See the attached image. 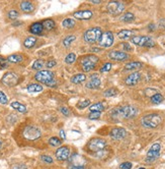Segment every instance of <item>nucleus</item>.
I'll return each instance as SVG.
<instances>
[{"mask_svg": "<svg viewBox=\"0 0 165 169\" xmlns=\"http://www.w3.org/2000/svg\"><path fill=\"white\" fill-rule=\"evenodd\" d=\"M149 30L150 31H153V30H155V26L153 24H149Z\"/></svg>", "mask_w": 165, "mask_h": 169, "instance_id": "864d4df0", "label": "nucleus"}, {"mask_svg": "<svg viewBox=\"0 0 165 169\" xmlns=\"http://www.w3.org/2000/svg\"><path fill=\"white\" fill-rule=\"evenodd\" d=\"M139 169H145L144 167H141V168H139Z\"/></svg>", "mask_w": 165, "mask_h": 169, "instance_id": "13d9d810", "label": "nucleus"}, {"mask_svg": "<svg viewBox=\"0 0 165 169\" xmlns=\"http://www.w3.org/2000/svg\"><path fill=\"white\" fill-rule=\"evenodd\" d=\"M138 114V109L135 106L131 105H126V106L117 107L111 111V115L114 118H124V119H130L133 118Z\"/></svg>", "mask_w": 165, "mask_h": 169, "instance_id": "f257e3e1", "label": "nucleus"}, {"mask_svg": "<svg viewBox=\"0 0 165 169\" xmlns=\"http://www.w3.org/2000/svg\"><path fill=\"white\" fill-rule=\"evenodd\" d=\"M60 111L62 112L65 116H70V114H71V112H70V110L68 109V108H67V107H64V106L60 108Z\"/></svg>", "mask_w": 165, "mask_h": 169, "instance_id": "a18cd8bd", "label": "nucleus"}, {"mask_svg": "<svg viewBox=\"0 0 165 169\" xmlns=\"http://www.w3.org/2000/svg\"><path fill=\"white\" fill-rule=\"evenodd\" d=\"M27 91L30 93H38L43 91V87L39 84H30L27 86Z\"/></svg>", "mask_w": 165, "mask_h": 169, "instance_id": "bb28decb", "label": "nucleus"}, {"mask_svg": "<svg viewBox=\"0 0 165 169\" xmlns=\"http://www.w3.org/2000/svg\"><path fill=\"white\" fill-rule=\"evenodd\" d=\"M117 94V92L116 89H108V90L104 91L103 95H104L105 97H114V96H116Z\"/></svg>", "mask_w": 165, "mask_h": 169, "instance_id": "e433bc0d", "label": "nucleus"}, {"mask_svg": "<svg viewBox=\"0 0 165 169\" xmlns=\"http://www.w3.org/2000/svg\"><path fill=\"white\" fill-rule=\"evenodd\" d=\"M98 44L100 47H103V48H108L114 44V35L111 32H105L102 33L101 36H100Z\"/></svg>", "mask_w": 165, "mask_h": 169, "instance_id": "9b49d317", "label": "nucleus"}, {"mask_svg": "<svg viewBox=\"0 0 165 169\" xmlns=\"http://www.w3.org/2000/svg\"><path fill=\"white\" fill-rule=\"evenodd\" d=\"M76 39V37L73 35H71V36H68V37H66L65 39L63 40V44H64V46L65 47H69L70 45H71V43L73 42V41Z\"/></svg>", "mask_w": 165, "mask_h": 169, "instance_id": "f704fd0d", "label": "nucleus"}, {"mask_svg": "<svg viewBox=\"0 0 165 169\" xmlns=\"http://www.w3.org/2000/svg\"><path fill=\"white\" fill-rule=\"evenodd\" d=\"M45 66V61L43 59H38V60H36L35 62H33V69H36V70H43V67Z\"/></svg>", "mask_w": 165, "mask_h": 169, "instance_id": "7c9ffc66", "label": "nucleus"}, {"mask_svg": "<svg viewBox=\"0 0 165 169\" xmlns=\"http://www.w3.org/2000/svg\"><path fill=\"white\" fill-rule=\"evenodd\" d=\"M62 24L64 28H68V29L69 28H73L75 26V21L72 18H66V19H64Z\"/></svg>", "mask_w": 165, "mask_h": 169, "instance_id": "72a5a7b5", "label": "nucleus"}, {"mask_svg": "<svg viewBox=\"0 0 165 169\" xmlns=\"http://www.w3.org/2000/svg\"><path fill=\"white\" fill-rule=\"evenodd\" d=\"M20 9L23 12H32V11H33V9H35V6H33V4L32 3V2L23 1L20 3Z\"/></svg>", "mask_w": 165, "mask_h": 169, "instance_id": "aec40b11", "label": "nucleus"}, {"mask_svg": "<svg viewBox=\"0 0 165 169\" xmlns=\"http://www.w3.org/2000/svg\"><path fill=\"white\" fill-rule=\"evenodd\" d=\"M163 100H164V97L159 93H156L154 95L151 96V102L153 104H160Z\"/></svg>", "mask_w": 165, "mask_h": 169, "instance_id": "c85d7f7f", "label": "nucleus"}, {"mask_svg": "<svg viewBox=\"0 0 165 169\" xmlns=\"http://www.w3.org/2000/svg\"><path fill=\"white\" fill-rule=\"evenodd\" d=\"M0 103L1 104H7L8 103V99H7V96L5 95V94L2 92V91H0Z\"/></svg>", "mask_w": 165, "mask_h": 169, "instance_id": "58836bf2", "label": "nucleus"}, {"mask_svg": "<svg viewBox=\"0 0 165 169\" xmlns=\"http://www.w3.org/2000/svg\"><path fill=\"white\" fill-rule=\"evenodd\" d=\"M89 109L91 110V112L92 111H95V112H101L103 109H104V106H103V104L102 103H95V104H93V105H91L90 107H89Z\"/></svg>", "mask_w": 165, "mask_h": 169, "instance_id": "2f4dec72", "label": "nucleus"}, {"mask_svg": "<svg viewBox=\"0 0 165 169\" xmlns=\"http://www.w3.org/2000/svg\"><path fill=\"white\" fill-rule=\"evenodd\" d=\"M143 66V63L139 62V61H132V62H129L127 64L125 65V69L127 70H133V69H138L141 68Z\"/></svg>", "mask_w": 165, "mask_h": 169, "instance_id": "412c9836", "label": "nucleus"}, {"mask_svg": "<svg viewBox=\"0 0 165 169\" xmlns=\"http://www.w3.org/2000/svg\"><path fill=\"white\" fill-rule=\"evenodd\" d=\"M56 64H57V62H56L55 60H49V61L46 63V66L48 68H52V67H54V66H56Z\"/></svg>", "mask_w": 165, "mask_h": 169, "instance_id": "49530a36", "label": "nucleus"}, {"mask_svg": "<svg viewBox=\"0 0 165 169\" xmlns=\"http://www.w3.org/2000/svg\"><path fill=\"white\" fill-rule=\"evenodd\" d=\"M56 158L59 161H66L70 158V150L68 147L63 146L56 151Z\"/></svg>", "mask_w": 165, "mask_h": 169, "instance_id": "4468645a", "label": "nucleus"}, {"mask_svg": "<svg viewBox=\"0 0 165 169\" xmlns=\"http://www.w3.org/2000/svg\"><path fill=\"white\" fill-rule=\"evenodd\" d=\"M134 19H135V15L132 12H126L125 15L121 16V21H124V23H131Z\"/></svg>", "mask_w": 165, "mask_h": 169, "instance_id": "cd10ccee", "label": "nucleus"}, {"mask_svg": "<svg viewBox=\"0 0 165 169\" xmlns=\"http://www.w3.org/2000/svg\"><path fill=\"white\" fill-rule=\"evenodd\" d=\"M111 69V63L107 62L100 68V71H101V73H107V71H110Z\"/></svg>", "mask_w": 165, "mask_h": 169, "instance_id": "37998d69", "label": "nucleus"}, {"mask_svg": "<svg viewBox=\"0 0 165 169\" xmlns=\"http://www.w3.org/2000/svg\"><path fill=\"white\" fill-rule=\"evenodd\" d=\"M132 168V163L131 162H124L120 165V169H131Z\"/></svg>", "mask_w": 165, "mask_h": 169, "instance_id": "c03bdc74", "label": "nucleus"}, {"mask_svg": "<svg viewBox=\"0 0 165 169\" xmlns=\"http://www.w3.org/2000/svg\"><path fill=\"white\" fill-rule=\"evenodd\" d=\"M1 83L7 86V87H13L18 83V76L16 73L9 71V73H6L3 76V77L1 79Z\"/></svg>", "mask_w": 165, "mask_h": 169, "instance_id": "f8f14e48", "label": "nucleus"}, {"mask_svg": "<svg viewBox=\"0 0 165 169\" xmlns=\"http://www.w3.org/2000/svg\"><path fill=\"white\" fill-rule=\"evenodd\" d=\"M75 60H76V55H75L74 53H70L66 56L65 58V62L67 63V64H72Z\"/></svg>", "mask_w": 165, "mask_h": 169, "instance_id": "c9c22d12", "label": "nucleus"}, {"mask_svg": "<svg viewBox=\"0 0 165 169\" xmlns=\"http://www.w3.org/2000/svg\"><path fill=\"white\" fill-rule=\"evenodd\" d=\"M87 147L90 151L94 152V153H97V152H99V151L104 150L105 147H107V142L99 138H92V140L89 141Z\"/></svg>", "mask_w": 165, "mask_h": 169, "instance_id": "6e6552de", "label": "nucleus"}, {"mask_svg": "<svg viewBox=\"0 0 165 169\" xmlns=\"http://www.w3.org/2000/svg\"><path fill=\"white\" fill-rule=\"evenodd\" d=\"M8 18H9L10 19H15L18 18V12L16 11V10H10L9 12H8Z\"/></svg>", "mask_w": 165, "mask_h": 169, "instance_id": "79ce46f5", "label": "nucleus"}, {"mask_svg": "<svg viewBox=\"0 0 165 169\" xmlns=\"http://www.w3.org/2000/svg\"><path fill=\"white\" fill-rule=\"evenodd\" d=\"M97 61H98V58L95 55H88V56L83 57L80 63L83 70L87 73V71H90L95 67V64L97 63Z\"/></svg>", "mask_w": 165, "mask_h": 169, "instance_id": "0eeeda50", "label": "nucleus"}, {"mask_svg": "<svg viewBox=\"0 0 165 169\" xmlns=\"http://www.w3.org/2000/svg\"><path fill=\"white\" fill-rule=\"evenodd\" d=\"M126 135H127V131L123 127H114L110 132V137L116 141L123 140L124 138H126Z\"/></svg>", "mask_w": 165, "mask_h": 169, "instance_id": "ddd939ff", "label": "nucleus"}, {"mask_svg": "<svg viewBox=\"0 0 165 169\" xmlns=\"http://www.w3.org/2000/svg\"><path fill=\"white\" fill-rule=\"evenodd\" d=\"M101 34H102L101 29L95 27V28H92V29L87 30V31L84 33V35H83V39H84L85 42H87L89 44H93L99 40Z\"/></svg>", "mask_w": 165, "mask_h": 169, "instance_id": "20e7f679", "label": "nucleus"}, {"mask_svg": "<svg viewBox=\"0 0 165 169\" xmlns=\"http://www.w3.org/2000/svg\"><path fill=\"white\" fill-rule=\"evenodd\" d=\"M90 1L92 2V3H95V4L100 3V0H90Z\"/></svg>", "mask_w": 165, "mask_h": 169, "instance_id": "5fc2aeb1", "label": "nucleus"}, {"mask_svg": "<svg viewBox=\"0 0 165 169\" xmlns=\"http://www.w3.org/2000/svg\"><path fill=\"white\" fill-rule=\"evenodd\" d=\"M10 105H11V107H12L13 109L17 110L18 112H21V113L26 112V107L24 106L23 104L19 103V102H12Z\"/></svg>", "mask_w": 165, "mask_h": 169, "instance_id": "a878e982", "label": "nucleus"}, {"mask_svg": "<svg viewBox=\"0 0 165 169\" xmlns=\"http://www.w3.org/2000/svg\"><path fill=\"white\" fill-rule=\"evenodd\" d=\"M100 117V112H95V111H92L88 114V118L93 120V119H98Z\"/></svg>", "mask_w": 165, "mask_h": 169, "instance_id": "a19ab883", "label": "nucleus"}, {"mask_svg": "<svg viewBox=\"0 0 165 169\" xmlns=\"http://www.w3.org/2000/svg\"><path fill=\"white\" fill-rule=\"evenodd\" d=\"M1 146H2V143H1V141H0V148H1Z\"/></svg>", "mask_w": 165, "mask_h": 169, "instance_id": "4d7b16f0", "label": "nucleus"}, {"mask_svg": "<svg viewBox=\"0 0 165 169\" xmlns=\"http://www.w3.org/2000/svg\"><path fill=\"white\" fill-rule=\"evenodd\" d=\"M43 30H44L43 24H41V23L33 24L30 28V32L33 35H41L42 33H43Z\"/></svg>", "mask_w": 165, "mask_h": 169, "instance_id": "6ab92c4d", "label": "nucleus"}, {"mask_svg": "<svg viewBox=\"0 0 165 169\" xmlns=\"http://www.w3.org/2000/svg\"><path fill=\"white\" fill-rule=\"evenodd\" d=\"M141 80V73H133L129 76L127 79H126V85L127 86H135L139 83V81Z\"/></svg>", "mask_w": 165, "mask_h": 169, "instance_id": "f3484780", "label": "nucleus"}, {"mask_svg": "<svg viewBox=\"0 0 165 169\" xmlns=\"http://www.w3.org/2000/svg\"><path fill=\"white\" fill-rule=\"evenodd\" d=\"M41 159H42V161L48 163V164H51V163H53V158L51 156H48V155H42Z\"/></svg>", "mask_w": 165, "mask_h": 169, "instance_id": "ea45409f", "label": "nucleus"}, {"mask_svg": "<svg viewBox=\"0 0 165 169\" xmlns=\"http://www.w3.org/2000/svg\"><path fill=\"white\" fill-rule=\"evenodd\" d=\"M111 59L116 60V61H124V60L129 59V54L126 53V52L123 51H111L110 54H108Z\"/></svg>", "mask_w": 165, "mask_h": 169, "instance_id": "2eb2a0df", "label": "nucleus"}, {"mask_svg": "<svg viewBox=\"0 0 165 169\" xmlns=\"http://www.w3.org/2000/svg\"><path fill=\"white\" fill-rule=\"evenodd\" d=\"M89 105H90V100H83V101H81V102H79V103H78V108H79V109H84L85 107H88Z\"/></svg>", "mask_w": 165, "mask_h": 169, "instance_id": "4c0bfd02", "label": "nucleus"}, {"mask_svg": "<svg viewBox=\"0 0 165 169\" xmlns=\"http://www.w3.org/2000/svg\"><path fill=\"white\" fill-rule=\"evenodd\" d=\"M107 11L113 15H119L124 11L125 5L120 1H111L107 4Z\"/></svg>", "mask_w": 165, "mask_h": 169, "instance_id": "9d476101", "label": "nucleus"}, {"mask_svg": "<svg viewBox=\"0 0 165 169\" xmlns=\"http://www.w3.org/2000/svg\"><path fill=\"white\" fill-rule=\"evenodd\" d=\"M61 143H62V141L60 140L59 138L57 137H53L49 140V144L51 145L52 147H57V146H60Z\"/></svg>", "mask_w": 165, "mask_h": 169, "instance_id": "473e14b6", "label": "nucleus"}, {"mask_svg": "<svg viewBox=\"0 0 165 169\" xmlns=\"http://www.w3.org/2000/svg\"><path fill=\"white\" fill-rule=\"evenodd\" d=\"M131 42L134 43L137 46L148 47V48L155 45V42L153 41V39L148 37V36H134L131 39Z\"/></svg>", "mask_w": 165, "mask_h": 169, "instance_id": "39448f33", "label": "nucleus"}, {"mask_svg": "<svg viewBox=\"0 0 165 169\" xmlns=\"http://www.w3.org/2000/svg\"><path fill=\"white\" fill-rule=\"evenodd\" d=\"M161 145L159 143H155L151 146L148 153L146 155V162H153L160 156Z\"/></svg>", "mask_w": 165, "mask_h": 169, "instance_id": "1a4fd4ad", "label": "nucleus"}, {"mask_svg": "<svg viewBox=\"0 0 165 169\" xmlns=\"http://www.w3.org/2000/svg\"><path fill=\"white\" fill-rule=\"evenodd\" d=\"M12 169H27V167L24 164H17L13 166Z\"/></svg>", "mask_w": 165, "mask_h": 169, "instance_id": "de8ad7c7", "label": "nucleus"}, {"mask_svg": "<svg viewBox=\"0 0 165 169\" xmlns=\"http://www.w3.org/2000/svg\"><path fill=\"white\" fill-rule=\"evenodd\" d=\"M101 84V82H100V79L97 76V73H94L92 74L91 77H90V81H89L87 84H86V88L88 89H97Z\"/></svg>", "mask_w": 165, "mask_h": 169, "instance_id": "a211bd4d", "label": "nucleus"}, {"mask_svg": "<svg viewBox=\"0 0 165 169\" xmlns=\"http://www.w3.org/2000/svg\"><path fill=\"white\" fill-rule=\"evenodd\" d=\"M43 27L47 31H51L55 27V21L53 19H46V21H43Z\"/></svg>", "mask_w": 165, "mask_h": 169, "instance_id": "c756f323", "label": "nucleus"}, {"mask_svg": "<svg viewBox=\"0 0 165 169\" xmlns=\"http://www.w3.org/2000/svg\"><path fill=\"white\" fill-rule=\"evenodd\" d=\"M35 79L38 82L43 83L44 85L48 86V87H55L56 81H55V76L54 73L50 70H40L36 73Z\"/></svg>", "mask_w": 165, "mask_h": 169, "instance_id": "f03ea898", "label": "nucleus"}, {"mask_svg": "<svg viewBox=\"0 0 165 169\" xmlns=\"http://www.w3.org/2000/svg\"><path fill=\"white\" fill-rule=\"evenodd\" d=\"M86 80V76L83 73H78V74H75L74 76H72L71 79V82L73 83V84H80V83H83Z\"/></svg>", "mask_w": 165, "mask_h": 169, "instance_id": "393cba45", "label": "nucleus"}, {"mask_svg": "<svg viewBox=\"0 0 165 169\" xmlns=\"http://www.w3.org/2000/svg\"><path fill=\"white\" fill-rule=\"evenodd\" d=\"M69 169H85V166H75V165H70Z\"/></svg>", "mask_w": 165, "mask_h": 169, "instance_id": "09e8293b", "label": "nucleus"}, {"mask_svg": "<svg viewBox=\"0 0 165 169\" xmlns=\"http://www.w3.org/2000/svg\"><path fill=\"white\" fill-rule=\"evenodd\" d=\"M60 135H61V137H62L63 140H65V138H66V135H65V132H64V131H61V132H60Z\"/></svg>", "mask_w": 165, "mask_h": 169, "instance_id": "603ef678", "label": "nucleus"}, {"mask_svg": "<svg viewBox=\"0 0 165 169\" xmlns=\"http://www.w3.org/2000/svg\"><path fill=\"white\" fill-rule=\"evenodd\" d=\"M123 47H124V49H125V50H127V51L132 50V48H131L130 44H128V43H124V44H123Z\"/></svg>", "mask_w": 165, "mask_h": 169, "instance_id": "8fccbe9b", "label": "nucleus"}, {"mask_svg": "<svg viewBox=\"0 0 165 169\" xmlns=\"http://www.w3.org/2000/svg\"><path fill=\"white\" fill-rule=\"evenodd\" d=\"M23 60V57L19 54H12L7 57V61L11 63H20Z\"/></svg>", "mask_w": 165, "mask_h": 169, "instance_id": "5701e85b", "label": "nucleus"}, {"mask_svg": "<svg viewBox=\"0 0 165 169\" xmlns=\"http://www.w3.org/2000/svg\"><path fill=\"white\" fill-rule=\"evenodd\" d=\"M22 135H23L24 138H26V140H29V141H36V140H38V138H41L42 132H41V131L38 128L37 126L27 125L26 128L23 129V132H22Z\"/></svg>", "mask_w": 165, "mask_h": 169, "instance_id": "423d86ee", "label": "nucleus"}, {"mask_svg": "<svg viewBox=\"0 0 165 169\" xmlns=\"http://www.w3.org/2000/svg\"><path fill=\"white\" fill-rule=\"evenodd\" d=\"M161 122H162V117L159 114H157V113L147 114L143 116L141 119L142 125L147 127V128H156Z\"/></svg>", "mask_w": 165, "mask_h": 169, "instance_id": "7ed1b4c3", "label": "nucleus"}, {"mask_svg": "<svg viewBox=\"0 0 165 169\" xmlns=\"http://www.w3.org/2000/svg\"><path fill=\"white\" fill-rule=\"evenodd\" d=\"M36 43H37V39H36L35 37H27L26 40H24L23 45L26 48L30 49L36 45Z\"/></svg>", "mask_w": 165, "mask_h": 169, "instance_id": "b1692460", "label": "nucleus"}, {"mask_svg": "<svg viewBox=\"0 0 165 169\" xmlns=\"http://www.w3.org/2000/svg\"><path fill=\"white\" fill-rule=\"evenodd\" d=\"M160 27L164 28V29H165V18L161 19V21H160Z\"/></svg>", "mask_w": 165, "mask_h": 169, "instance_id": "3c124183", "label": "nucleus"}, {"mask_svg": "<svg viewBox=\"0 0 165 169\" xmlns=\"http://www.w3.org/2000/svg\"><path fill=\"white\" fill-rule=\"evenodd\" d=\"M133 35V32L130 31V30H122L121 32L117 33V37H119L121 40H127V39L131 38Z\"/></svg>", "mask_w": 165, "mask_h": 169, "instance_id": "4be33fe9", "label": "nucleus"}, {"mask_svg": "<svg viewBox=\"0 0 165 169\" xmlns=\"http://www.w3.org/2000/svg\"><path fill=\"white\" fill-rule=\"evenodd\" d=\"M92 50L95 51V52H98V51H99V49H98V48H93V49H92Z\"/></svg>", "mask_w": 165, "mask_h": 169, "instance_id": "6e6d98bb", "label": "nucleus"}, {"mask_svg": "<svg viewBox=\"0 0 165 169\" xmlns=\"http://www.w3.org/2000/svg\"><path fill=\"white\" fill-rule=\"evenodd\" d=\"M93 15V13L90 10H79L73 13V16L75 18L80 19V21H85V19H90Z\"/></svg>", "mask_w": 165, "mask_h": 169, "instance_id": "dca6fc26", "label": "nucleus"}]
</instances>
